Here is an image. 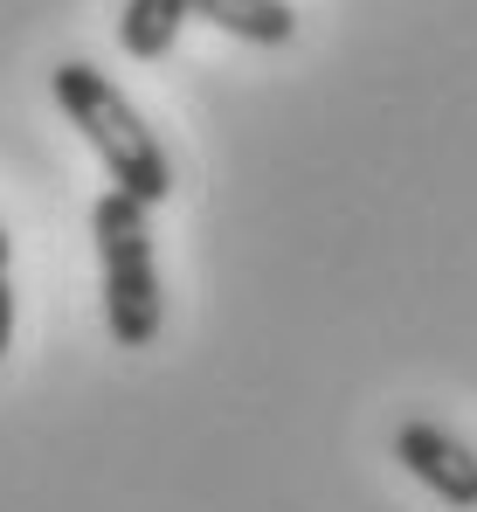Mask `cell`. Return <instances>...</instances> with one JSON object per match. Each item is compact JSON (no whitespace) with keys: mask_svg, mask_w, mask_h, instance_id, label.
I'll use <instances>...</instances> for the list:
<instances>
[{"mask_svg":"<svg viewBox=\"0 0 477 512\" xmlns=\"http://www.w3.org/2000/svg\"><path fill=\"white\" fill-rule=\"evenodd\" d=\"M7 256H14V243H7V229H0V270H7Z\"/></svg>","mask_w":477,"mask_h":512,"instance_id":"7","label":"cell"},{"mask_svg":"<svg viewBox=\"0 0 477 512\" xmlns=\"http://www.w3.org/2000/svg\"><path fill=\"white\" fill-rule=\"evenodd\" d=\"M49 90H56L63 118L90 139V153L104 160L111 187L139 194L146 208H159V201L173 194V160H166V146L153 139V125L132 111V97L111 84L104 70H90V63H56V70H49Z\"/></svg>","mask_w":477,"mask_h":512,"instance_id":"1","label":"cell"},{"mask_svg":"<svg viewBox=\"0 0 477 512\" xmlns=\"http://www.w3.org/2000/svg\"><path fill=\"white\" fill-rule=\"evenodd\" d=\"M395 457H401V471H408V478H422L443 506H457V512L477 506V450H471V443H457L450 429L401 423L395 429Z\"/></svg>","mask_w":477,"mask_h":512,"instance_id":"3","label":"cell"},{"mask_svg":"<svg viewBox=\"0 0 477 512\" xmlns=\"http://www.w3.org/2000/svg\"><path fill=\"white\" fill-rule=\"evenodd\" d=\"M194 14L215 21L236 42H256V49H284L298 35V7L291 0H194Z\"/></svg>","mask_w":477,"mask_h":512,"instance_id":"4","label":"cell"},{"mask_svg":"<svg viewBox=\"0 0 477 512\" xmlns=\"http://www.w3.org/2000/svg\"><path fill=\"white\" fill-rule=\"evenodd\" d=\"M187 21H194V0H125V14H118V49H125L132 63H159V56H173V42H180Z\"/></svg>","mask_w":477,"mask_h":512,"instance_id":"5","label":"cell"},{"mask_svg":"<svg viewBox=\"0 0 477 512\" xmlns=\"http://www.w3.org/2000/svg\"><path fill=\"white\" fill-rule=\"evenodd\" d=\"M14 340V284H7V270H0V353Z\"/></svg>","mask_w":477,"mask_h":512,"instance_id":"6","label":"cell"},{"mask_svg":"<svg viewBox=\"0 0 477 512\" xmlns=\"http://www.w3.org/2000/svg\"><path fill=\"white\" fill-rule=\"evenodd\" d=\"M153 208L125 187L97 194L90 208V243H97V270H104V326L118 346H153L166 298H159V263H153Z\"/></svg>","mask_w":477,"mask_h":512,"instance_id":"2","label":"cell"}]
</instances>
